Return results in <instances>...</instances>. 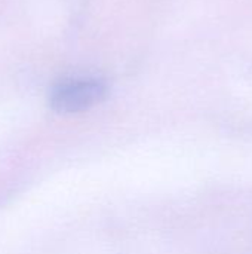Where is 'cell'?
Masks as SVG:
<instances>
[{
  "instance_id": "1",
  "label": "cell",
  "mask_w": 252,
  "mask_h": 254,
  "mask_svg": "<svg viewBox=\"0 0 252 254\" xmlns=\"http://www.w3.org/2000/svg\"><path fill=\"white\" fill-rule=\"evenodd\" d=\"M107 83L100 77H71L56 83L49 94V106L61 115L92 109L107 97Z\"/></svg>"
}]
</instances>
